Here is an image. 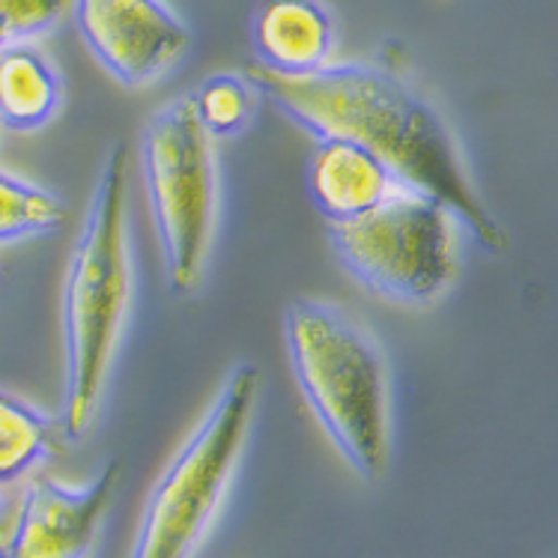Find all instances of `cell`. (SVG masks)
<instances>
[{
	"label": "cell",
	"instance_id": "6da1fadb",
	"mask_svg": "<svg viewBox=\"0 0 558 558\" xmlns=\"http://www.w3.org/2000/svg\"><path fill=\"white\" fill-rule=\"evenodd\" d=\"M242 75L317 141L347 137L371 149L407 189L439 201L481 248L493 254L508 248L505 230L469 183L442 117L391 72L367 63H329L305 78H287L248 63Z\"/></svg>",
	"mask_w": 558,
	"mask_h": 558
},
{
	"label": "cell",
	"instance_id": "9c48e42d",
	"mask_svg": "<svg viewBox=\"0 0 558 558\" xmlns=\"http://www.w3.org/2000/svg\"><path fill=\"white\" fill-rule=\"evenodd\" d=\"M311 204L329 225L353 221L407 189L374 153L347 137H319L305 171Z\"/></svg>",
	"mask_w": 558,
	"mask_h": 558
},
{
	"label": "cell",
	"instance_id": "e0dca14e",
	"mask_svg": "<svg viewBox=\"0 0 558 558\" xmlns=\"http://www.w3.org/2000/svg\"><path fill=\"white\" fill-rule=\"evenodd\" d=\"M0 558H7V541H0Z\"/></svg>",
	"mask_w": 558,
	"mask_h": 558
},
{
	"label": "cell",
	"instance_id": "8992f818",
	"mask_svg": "<svg viewBox=\"0 0 558 558\" xmlns=\"http://www.w3.org/2000/svg\"><path fill=\"white\" fill-rule=\"evenodd\" d=\"M338 260L374 296L427 305L457 269V218L439 201L400 189L365 216L329 225Z\"/></svg>",
	"mask_w": 558,
	"mask_h": 558
},
{
	"label": "cell",
	"instance_id": "8fae6325",
	"mask_svg": "<svg viewBox=\"0 0 558 558\" xmlns=\"http://www.w3.org/2000/svg\"><path fill=\"white\" fill-rule=\"evenodd\" d=\"M63 102V81L54 63L31 43H12L0 54V125L36 132L48 125Z\"/></svg>",
	"mask_w": 558,
	"mask_h": 558
},
{
	"label": "cell",
	"instance_id": "9a60e30c",
	"mask_svg": "<svg viewBox=\"0 0 558 558\" xmlns=\"http://www.w3.org/2000/svg\"><path fill=\"white\" fill-rule=\"evenodd\" d=\"M72 7L75 0H0V24L12 43H31L60 24Z\"/></svg>",
	"mask_w": 558,
	"mask_h": 558
},
{
	"label": "cell",
	"instance_id": "2e32d148",
	"mask_svg": "<svg viewBox=\"0 0 558 558\" xmlns=\"http://www.w3.org/2000/svg\"><path fill=\"white\" fill-rule=\"evenodd\" d=\"M10 46H12L10 34H7V27L0 24V54H3V51H7V48H10Z\"/></svg>",
	"mask_w": 558,
	"mask_h": 558
},
{
	"label": "cell",
	"instance_id": "7c38bea8",
	"mask_svg": "<svg viewBox=\"0 0 558 558\" xmlns=\"http://www.w3.org/2000/svg\"><path fill=\"white\" fill-rule=\"evenodd\" d=\"M58 448L48 415L0 388V487L27 478Z\"/></svg>",
	"mask_w": 558,
	"mask_h": 558
},
{
	"label": "cell",
	"instance_id": "277c9868",
	"mask_svg": "<svg viewBox=\"0 0 558 558\" xmlns=\"http://www.w3.org/2000/svg\"><path fill=\"white\" fill-rule=\"evenodd\" d=\"M263 374L240 362L147 496L129 558H194L221 511L257 415Z\"/></svg>",
	"mask_w": 558,
	"mask_h": 558
},
{
	"label": "cell",
	"instance_id": "5bb4252c",
	"mask_svg": "<svg viewBox=\"0 0 558 558\" xmlns=\"http://www.w3.org/2000/svg\"><path fill=\"white\" fill-rule=\"evenodd\" d=\"M194 114L213 137H233L245 132L254 117V87L245 75L218 72L192 93Z\"/></svg>",
	"mask_w": 558,
	"mask_h": 558
},
{
	"label": "cell",
	"instance_id": "7a4b0ae2",
	"mask_svg": "<svg viewBox=\"0 0 558 558\" xmlns=\"http://www.w3.org/2000/svg\"><path fill=\"white\" fill-rule=\"evenodd\" d=\"M129 147L108 149L63 281V410L69 442L90 434L132 308Z\"/></svg>",
	"mask_w": 558,
	"mask_h": 558
},
{
	"label": "cell",
	"instance_id": "3957f363",
	"mask_svg": "<svg viewBox=\"0 0 558 558\" xmlns=\"http://www.w3.org/2000/svg\"><path fill=\"white\" fill-rule=\"evenodd\" d=\"M290 371L314 418L359 478L388 469V374L379 343L353 314L326 299H293L284 308Z\"/></svg>",
	"mask_w": 558,
	"mask_h": 558
},
{
	"label": "cell",
	"instance_id": "ba28073f",
	"mask_svg": "<svg viewBox=\"0 0 558 558\" xmlns=\"http://www.w3.org/2000/svg\"><path fill=\"white\" fill-rule=\"evenodd\" d=\"M117 481L120 460H111L87 487H66L54 478L31 481L7 537V558H90Z\"/></svg>",
	"mask_w": 558,
	"mask_h": 558
},
{
	"label": "cell",
	"instance_id": "ac0fdd59",
	"mask_svg": "<svg viewBox=\"0 0 558 558\" xmlns=\"http://www.w3.org/2000/svg\"><path fill=\"white\" fill-rule=\"evenodd\" d=\"M0 132H3V125H0Z\"/></svg>",
	"mask_w": 558,
	"mask_h": 558
},
{
	"label": "cell",
	"instance_id": "30bf717a",
	"mask_svg": "<svg viewBox=\"0 0 558 558\" xmlns=\"http://www.w3.org/2000/svg\"><path fill=\"white\" fill-rule=\"evenodd\" d=\"M251 43L263 69L305 78L335 54V22L319 0H260L251 15Z\"/></svg>",
	"mask_w": 558,
	"mask_h": 558
},
{
	"label": "cell",
	"instance_id": "4fadbf2b",
	"mask_svg": "<svg viewBox=\"0 0 558 558\" xmlns=\"http://www.w3.org/2000/svg\"><path fill=\"white\" fill-rule=\"evenodd\" d=\"M66 221V204L48 189L0 171V245L51 233Z\"/></svg>",
	"mask_w": 558,
	"mask_h": 558
},
{
	"label": "cell",
	"instance_id": "52a82bcc",
	"mask_svg": "<svg viewBox=\"0 0 558 558\" xmlns=\"http://www.w3.org/2000/svg\"><path fill=\"white\" fill-rule=\"evenodd\" d=\"M84 46L123 87H144L183 58L192 34L165 0H75Z\"/></svg>",
	"mask_w": 558,
	"mask_h": 558
},
{
	"label": "cell",
	"instance_id": "5b68a950",
	"mask_svg": "<svg viewBox=\"0 0 558 558\" xmlns=\"http://www.w3.org/2000/svg\"><path fill=\"white\" fill-rule=\"evenodd\" d=\"M141 173L168 287L177 296H192L204 281L218 213L216 137L194 114L192 93L147 120L141 132Z\"/></svg>",
	"mask_w": 558,
	"mask_h": 558
}]
</instances>
